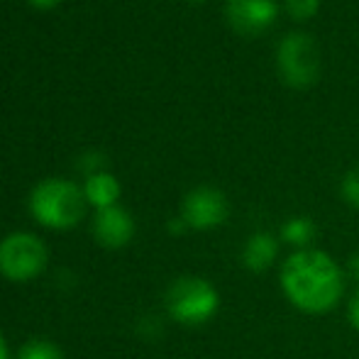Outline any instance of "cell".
<instances>
[{
    "instance_id": "6da1fadb",
    "label": "cell",
    "mask_w": 359,
    "mask_h": 359,
    "mask_svg": "<svg viewBox=\"0 0 359 359\" xmlns=\"http://www.w3.org/2000/svg\"><path fill=\"white\" fill-rule=\"evenodd\" d=\"M345 269L323 250H296L281 266V288L298 311L323 316L345 293Z\"/></svg>"
},
{
    "instance_id": "7a4b0ae2",
    "label": "cell",
    "mask_w": 359,
    "mask_h": 359,
    "mask_svg": "<svg viewBox=\"0 0 359 359\" xmlns=\"http://www.w3.org/2000/svg\"><path fill=\"white\" fill-rule=\"evenodd\" d=\"M86 205L88 201L83 189L67 179H47L29 194V213L39 225L52 230H69L79 225L86 215Z\"/></svg>"
},
{
    "instance_id": "3957f363",
    "label": "cell",
    "mask_w": 359,
    "mask_h": 359,
    "mask_svg": "<svg viewBox=\"0 0 359 359\" xmlns=\"http://www.w3.org/2000/svg\"><path fill=\"white\" fill-rule=\"evenodd\" d=\"M276 72L288 88L306 90L320 79V47L308 32H288L276 44Z\"/></svg>"
},
{
    "instance_id": "277c9868",
    "label": "cell",
    "mask_w": 359,
    "mask_h": 359,
    "mask_svg": "<svg viewBox=\"0 0 359 359\" xmlns=\"http://www.w3.org/2000/svg\"><path fill=\"white\" fill-rule=\"evenodd\" d=\"M220 308V293L201 276H181L166 291V313L181 325H203Z\"/></svg>"
},
{
    "instance_id": "5b68a950",
    "label": "cell",
    "mask_w": 359,
    "mask_h": 359,
    "mask_svg": "<svg viewBox=\"0 0 359 359\" xmlns=\"http://www.w3.org/2000/svg\"><path fill=\"white\" fill-rule=\"evenodd\" d=\"M47 266V247L37 235L13 232L0 242V274L10 281H29Z\"/></svg>"
},
{
    "instance_id": "8992f818",
    "label": "cell",
    "mask_w": 359,
    "mask_h": 359,
    "mask_svg": "<svg viewBox=\"0 0 359 359\" xmlns=\"http://www.w3.org/2000/svg\"><path fill=\"white\" fill-rule=\"evenodd\" d=\"M230 215V203L227 196L213 186H198L189 191L181 203V220L191 230H213L220 227Z\"/></svg>"
},
{
    "instance_id": "52a82bcc",
    "label": "cell",
    "mask_w": 359,
    "mask_h": 359,
    "mask_svg": "<svg viewBox=\"0 0 359 359\" xmlns=\"http://www.w3.org/2000/svg\"><path fill=\"white\" fill-rule=\"evenodd\" d=\"M279 18L276 0H227L225 20L240 37H259L274 27Z\"/></svg>"
},
{
    "instance_id": "ba28073f",
    "label": "cell",
    "mask_w": 359,
    "mask_h": 359,
    "mask_svg": "<svg viewBox=\"0 0 359 359\" xmlns=\"http://www.w3.org/2000/svg\"><path fill=\"white\" fill-rule=\"evenodd\" d=\"M93 235H95V240L103 247H108V250H120V247H125L133 240L135 220L125 208L110 205V208H103L95 213Z\"/></svg>"
},
{
    "instance_id": "9c48e42d",
    "label": "cell",
    "mask_w": 359,
    "mask_h": 359,
    "mask_svg": "<svg viewBox=\"0 0 359 359\" xmlns=\"http://www.w3.org/2000/svg\"><path fill=\"white\" fill-rule=\"evenodd\" d=\"M281 242L274 232H255V235L247 237L245 250H242V264L247 266L255 274H262V271L271 269L276 264V257H279Z\"/></svg>"
},
{
    "instance_id": "30bf717a",
    "label": "cell",
    "mask_w": 359,
    "mask_h": 359,
    "mask_svg": "<svg viewBox=\"0 0 359 359\" xmlns=\"http://www.w3.org/2000/svg\"><path fill=\"white\" fill-rule=\"evenodd\" d=\"M86 201L90 205H95L98 210L110 208V205H118L120 198V184L113 174L108 171H98V174H90L83 184Z\"/></svg>"
},
{
    "instance_id": "8fae6325",
    "label": "cell",
    "mask_w": 359,
    "mask_h": 359,
    "mask_svg": "<svg viewBox=\"0 0 359 359\" xmlns=\"http://www.w3.org/2000/svg\"><path fill=\"white\" fill-rule=\"evenodd\" d=\"M318 227L316 222L311 220V217L306 215H296V217H288V220L281 225V240L286 242V245L291 247H298V250H308L313 242V237H316Z\"/></svg>"
},
{
    "instance_id": "7c38bea8",
    "label": "cell",
    "mask_w": 359,
    "mask_h": 359,
    "mask_svg": "<svg viewBox=\"0 0 359 359\" xmlns=\"http://www.w3.org/2000/svg\"><path fill=\"white\" fill-rule=\"evenodd\" d=\"M18 359H62V350L49 340H29L20 350Z\"/></svg>"
},
{
    "instance_id": "4fadbf2b",
    "label": "cell",
    "mask_w": 359,
    "mask_h": 359,
    "mask_svg": "<svg viewBox=\"0 0 359 359\" xmlns=\"http://www.w3.org/2000/svg\"><path fill=\"white\" fill-rule=\"evenodd\" d=\"M284 10L296 22H308L320 10V0H284Z\"/></svg>"
},
{
    "instance_id": "5bb4252c",
    "label": "cell",
    "mask_w": 359,
    "mask_h": 359,
    "mask_svg": "<svg viewBox=\"0 0 359 359\" xmlns=\"http://www.w3.org/2000/svg\"><path fill=\"white\" fill-rule=\"evenodd\" d=\"M340 196L345 198V203L350 208L359 210V166L350 169L340 181Z\"/></svg>"
},
{
    "instance_id": "9a60e30c",
    "label": "cell",
    "mask_w": 359,
    "mask_h": 359,
    "mask_svg": "<svg viewBox=\"0 0 359 359\" xmlns=\"http://www.w3.org/2000/svg\"><path fill=\"white\" fill-rule=\"evenodd\" d=\"M347 318H350V325L359 332V291L352 293L350 303H347Z\"/></svg>"
},
{
    "instance_id": "2e32d148",
    "label": "cell",
    "mask_w": 359,
    "mask_h": 359,
    "mask_svg": "<svg viewBox=\"0 0 359 359\" xmlns=\"http://www.w3.org/2000/svg\"><path fill=\"white\" fill-rule=\"evenodd\" d=\"M345 276H347V279H355V281H359V255H352L350 259H347Z\"/></svg>"
},
{
    "instance_id": "e0dca14e",
    "label": "cell",
    "mask_w": 359,
    "mask_h": 359,
    "mask_svg": "<svg viewBox=\"0 0 359 359\" xmlns=\"http://www.w3.org/2000/svg\"><path fill=\"white\" fill-rule=\"evenodd\" d=\"M32 5H37V8H52V5H57L59 0H29Z\"/></svg>"
},
{
    "instance_id": "ac0fdd59",
    "label": "cell",
    "mask_w": 359,
    "mask_h": 359,
    "mask_svg": "<svg viewBox=\"0 0 359 359\" xmlns=\"http://www.w3.org/2000/svg\"><path fill=\"white\" fill-rule=\"evenodd\" d=\"M0 359H8V345H5L3 335H0Z\"/></svg>"
},
{
    "instance_id": "d6986e66",
    "label": "cell",
    "mask_w": 359,
    "mask_h": 359,
    "mask_svg": "<svg viewBox=\"0 0 359 359\" xmlns=\"http://www.w3.org/2000/svg\"><path fill=\"white\" fill-rule=\"evenodd\" d=\"M189 3H208V0H189Z\"/></svg>"
}]
</instances>
